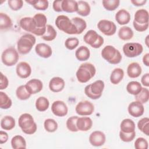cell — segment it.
Here are the masks:
<instances>
[{
    "instance_id": "1",
    "label": "cell",
    "mask_w": 149,
    "mask_h": 149,
    "mask_svg": "<svg viewBox=\"0 0 149 149\" xmlns=\"http://www.w3.org/2000/svg\"><path fill=\"white\" fill-rule=\"evenodd\" d=\"M96 73L95 66L90 63H82L76 72L77 80L82 83L88 81L94 76Z\"/></svg>"
},
{
    "instance_id": "2",
    "label": "cell",
    "mask_w": 149,
    "mask_h": 149,
    "mask_svg": "<svg viewBox=\"0 0 149 149\" xmlns=\"http://www.w3.org/2000/svg\"><path fill=\"white\" fill-rule=\"evenodd\" d=\"M18 124L23 132L27 134H33L37 130V125L33 116L29 113L21 115L18 119Z\"/></svg>"
},
{
    "instance_id": "3",
    "label": "cell",
    "mask_w": 149,
    "mask_h": 149,
    "mask_svg": "<svg viewBox=\"0 0 149 149\" xmlns=\"http://www.w3.org/2000/svg\"><path fill=\"white\" fill-rule=\"evenodd\" d=\"M36 37L31 34L22 36L17 42V47L20 54L25 55L30 52L36 43Z\"/></svg>"
},
{
    "instance_id": "4",
    "label": "cell",
    "mask_w": 149,
    "mask_h": 149,
    "mask_svg": "<svg viewBox=\"0 0 149 149\" xmlns=\"http://www.w3.org/2000/svg\"><path fill=\"white\" fill-rule=\"evenodd\" d=\"M55 25L59 30L68 34H77V30L70 19L65 15H59L55 20Z\"/></svg>"
},
{
    "instance_id": "5",
    "label": "cell",
    "mask_w": 149,
    "mask_h": 149,
    "mask_svg": "<svg viewBox=\"0 0 149 149\" xmlns=\"http://www.w3.org/2000/svg\"><path fill=\"white\" fill-rule=\"evenodd\" d=\"M101 56L111 64H118L122 60L120 52L112 45L105 46L101 51Z\"/></svg>"
},
{
    "instance_id": "6",
    "label": "cell",
    "mask_w": 149,
    "mask_h": 149,
    "mask_svg": "<svg viewBox=\"0 0 149 149\" xmlns=\"http://www.w3.org/2000/svg\"><path fill=\"white\" fill-rule=\"evenodd\" d=\"M19 58V54L14 47H9L5 49L1 55L2 63L8 66L15 65Z\"/></svg>"
},
{
    "instance_id": "7",
    "label": "cell",
    "mask_w": 149,
    "mask_h": 149,
    "mask_svg": "<svg viewBox=\"0 0 149 149\" xmlns=\"http://www.w3.org/2000/svg\"><path fill=\"white\" fill-rule=\"evenodd\" d=\"M84 41L93 48H98L104 44V40L100 35L93 30H88L84 36Z\"/></svg>"
},
{
    "instance_id": "8",
    "label": "cell",
    "mask_w": 149,
    "mask_h": 149,
    "mask_svg": "<svg viewBox=\"0 0 149 149\" xmlns=\"http://www.w3.org/2000/svg\"><path fill=\"white\" fill-rule=\"evenodd\" d=\"M143 51L141 44L137 42H127L123 47L124 54L129 58H134L140 55Z\"/></svg>"
},
{
    "instance_id": "9",
    "label": "cell",
    "mask_w": 149,
    "mask_h": 149,
    "mask_svg": "<svg viewBox=\"0 0 149 149\" xmlns=\"http://www.w3.org/2000/svg\"><path fill=\"white\" fill-rule=\"evenodd\" d=\"M34 21L36 26V30L34 34L38 36H42L46 31L47 19L45 15L39 13L36 14L33 17Z\"/></svg>"
},
{
    "instance_id": "10",
    "label": "cell",
    "mask_w": 149,
    "mask_h": 149,
    "mask_svg": "<svg viewBox=\"0 0 149 149\" xmlns=\"http://www.w3.org/2000/svg\"><path fill=\"white\" fill-rule=\"evenodd\" d=\"M98 29L105 36H111L113 35L116 31L115 24L110 20H101L97 24Z\"/></svg>"
},
{
    "instance_id": "11",
    "label": "cell",
    "mask_w": 149,
    "mask_h": 149,
    "mask_svg": "<svg viewBox=\"0 0 149 149\" xmlns=\"http://www.w3.org/2000/svg\"><path fill=\"white\" fill-rule=\"evenodd\" d=\"M94 110L93 104L88 101H82L79 102L76 106V112L81 116H87L91 115Z\"/></svg>"
},
{
    "instance_id": "12",
    "label": "cell",
    "mask_w": 149,
    "mask_h": 149,
    "mask_svg": "<svg viewBox=\"0 0 149 149\" xmlns=\"http://www.w3.org/2000/svg\"><path fill=\"white\" fill-rule=\"evenodd\" d=\"M52 113L57 116L62 117L67 115L68 108L66 104L62 101H55L51 105Z\"/></svg>"
},
{
    "instance_id": "13",
    "label": "cell",
    "mask_w": 149,
    "mask_h": 149,
    "mask_svg": "<svg viewBox=\"0 0 149 149\" xmlns=\"http://www.w3.org/2000/svg\"><path fill=\"white\" fill-rule=\"evenodd\" d=\"M106 137L105 134L101 131H94L92 132L89 137V141L90 144L95 147H100L105 142Z\"/></svg>"
},
{
    "instance_id": "14",
    "label": "cell",
    "mask_w": 149,
    "mask_h": 149,
    "mask_svg": "<svg viewBox=\"0 0 149 149\" xmlns=\"http://www.w3.org/2000/svg\"><path fill=\"white\" fill-rule=\"evenodd\" d=\"M144 112V106L143 104L139 101H133L128 106V112L133 117H140L143 115Z\"/></svg>"
},
{
    "instance_id": "15",
    "label": "cell",
    "mask_w": 149,
    "mask_h": 149,
    "mask_svg": "<svg viewBox=\"0 0 149 149\" xmlns=\"http://www.w3.org/2000/svg\"><path fill=\"white\" fill-rule=\"evenodd\" d=\"M16 71L19 77L22 79H26L30 76L31 68L28 63L26 62H20L17 65Z\"/></svg>"
},
{
    "instance_id": "16",
    "label": "cell",
    "mask_w": 149,
    "mask_h": 149,
    "mask_svg": "<svg viewBox=\"0 0 149 149\" xmlns=\"http://www.w3.org/2000/svg\"><path fill=\"white\" fill-rule=\"evenodd\" d=\"M25 85L27 91L30 94H35L39 93L42 90L43 87L42 81L37 79L30 80Z\"/></svg>"
},
{
    "instance_id": "17",
    "label": "cell",
    "mask_w": 149,
    "mask_h": 149,
    "mask_svg": "<svg viewBox=\"0 0 149 149\" xmlns=\"http://www.w3.org/2000/svg\"><path fill=\"white\" fill-rule=\"evenodd\" d=\"M20 26L26 31L34 34L36 30V26L33 17H24L22 18L19 22Z\"/></svg>"
},
{
    "instance_id": "18",
    "label": "cell",
    "mask_w": 149,
    "mask_h": 149,
    "mask_svg": "<svg viewBox=\"0 0 149 149\" xmlns=\"http://www.w3.org/2000/svg\"><path fill=\"white\" fill-rule=\"evenodd\" d=\"M36 54L40 57L48 58L50 57L52 54L51 47L45 43H39L35 47Z\"/></svg>"
},
{
    "instance_id": "19",
    "label": "cell",
    "mask_w": 149,
    "mask_h": 149,
    "mask_svg": "<svg viewBox=\"0 0 149 149\" xmlns=\"http://www.w3.org/2000/svg\"><path fill=\"white\" fill-rule=\"evenodd\" d=\"M65 81L59 77H54L51 79L49 83V88L54 93L61 91L65 87Z\"/></svg>"
},
{
    "instance_id": "20",
    "label": "cell",
    "mask_w": 149,
    "mask_h": 149,
    "mask_svg": "<svg viewBox=\"0 0 149 149\" xmlns=\"http://www.w3.org/2000/svg\"><path fill=\"white\" fill-rule=\"evenodd\" d=\"M133 23L137 24H146L148 23V12L147 10L140 9L134 14Z\"/></svg>"
},
{
    "instance_id": "21",
    "label": "cell",
    "mask_w": 149,
    "mask_h": 149,
    "mask_svg": "<svg viewBox=\"0 0 149 149\" xmlns=\"http://www.w3.org/2000/svg\"><path fill=\"white\" fill-rule=\"evenodd\" d=\"M93 125V121L89 117L78 118L76 122V126L79 130L87 131L90 130Z\"/></svg>"
},
{
    "instance_id": "22",
    "label": "cell",
    "mask_w": 149,
    "mask_h": 149,
    "mask_svg": "<svg viewBox=\"0 0 149 149\" xmlns=\"http://www.w3.org/2000/svg\"><path fill=\"white\" fill-rule=\"evenodd\" d=\"M142 69L140 65L137 62L130 63L127 68V73L130 78L138 77L141 73Z\"/></svg>"
},
{
    "instance_id": "23",
    "label": "cell",
    "mask_w": 149,
    "mask_h": 149,
    "mask_svg": "<svg viewBox=\"0 0 149 149\" xmlns=\"http://www.w3.org/2000/svg\"><path fill=\"white\" fill-rule=\"evenodd\" d=\"M115 20L120 25L126 24L130 20V15L125 9H120L116 13Z\"/></svg>"
},
{
    "instance_id": "24",
    "label": "cell",
    "mask_w": 149,
    "mask_h": 149,
    "mask_svg": "<svg viewBox=\"0 0 149 149\" xmlns=\"http://www.w3.org/2000/svg\"><path fill=\"white\" fill-rule=\"evenodd\" d=\"M75 56L80 61H87L90 58V52L87 47L82 45L77 49L75 52Z\"/></svg>"
},
{
    "instance_id": "25",
    "label": "cell",
    "mask_w": 149,
    "mask_h": 149,
    "mask_svg": "<svg viewBox=\"0 0 149 149\" xmlns=\"http://www.w3.org/2000/svg\"><path fill=\"white\" fill-rule=\"evenodd\" d=\"M62 11L73 13L77 10V2L73 0H63L62 2Z\"/></svg>"
},
{
    "instance_id": "26",
    "label": "cell",
    "mask_w": 149,
    "mask_h": 149,
    "mask_svg": "<svg viewBox=\"0 0 149 149\" xmlns=\"http://www.w3.org/2000/svg\"><path fill=\"white\" fill-rule=\"evenodd\" d=\"M124 72L121 68L114 69L110 76V81L113 84H118L123 79Z\"/></svg>"
},
{
    "instance_id": "27",
    "label": "cell",
    "mask_w": 149,
    "mask_h": 149,
    "mask_svg": "<svg viewBox=\"0 0 149 149\" xmlns=\"http://www.w3.org/2000/svg\"><path fill=\"white\" fill-rule=\"evenodd\" d=\"M1 126L5 130H10L15 126V120L11 116H5L1 120Z\"/></svg>"
},
{
    "instance_id": "28",
    "label": "cell",
    "mask_w": 149,
    "mask_h": 149,
    "mask_svg": "<svg viewBox=\"0 0 149 149\" xmlns=\"http://www.w3.org/2000/svg\"><path fill=\"white\" fill-rule=\"evenodd\" d=\"M91 11L90 5L84 1H77V13L81 16H88Z\"/></svg>"
},
{
    "instance_id": "29",
    "label": "cell",
    "mask_w": 149,
    "mask_h": 149,
    "mask_svg": "<svg viewBox=\"0 0 149 149\" xmlns=\"http://www.w3.org/2000/svg\"><path fill=\"white\" fill-rule=\"evenodd\" d=\"M120 130L125 133H130L135 131V123L130 119H125L120 123Z\"/></svg>"
},
{
    "instance_id": "30",
    "label": "cell",
    "mask_w": 149,
    "mask_h": 149,
    "mask_svg": "<svg viewBox=\"0 0 149 149\" xmlns=\"http://www.w3.org/2000/svg\"><path fill=\"white\" fill-rule=\"evenodd\" d=\"M11 146L14 149L26 148V142L23 137L20 135H16L11 140Z\"/></svg>"
},
{
    "instance_id": "31",
    "label": "cell",
    "mask_w": 149,
    "mask_h": 149,
    "mask_svg": "<svg viewBox=\"0 0 149 149\" xmlns=\"http://www.w3.org/2000/svg\"><path fill=\"white\" fill-rule=\"evenodd\" d=\"M104 88V83L101 80H98L90 84V90L95 95H102V93Z\"/></svg>"
},
{
    "instance_id": "32",
    "label": "cell",
    "mask_w": 149,
    "mask_h": 149,
    "mask_svg": "<svg viewBox=\"0 0 149 149\" xmlns=\"http://www.w3.org/2000/svg\"><path fill=\"white\" fill-rule=\"evenodd\" d=\"M118 36L122 40H129L133 37V31L129 27L123 26L119 30Z\"/></svg>"
},
{
    "instance_id": "33",
    "label": "cell",
    "mask_w": 149,
    "mask_h": 149,
    "mask_svg": "<svg viewBox=\"0 0 149 149\" xmlns=\"http://www.w3.org/2000/svg\"><path fill=\"white\" fill-rule=\"evenodd\" d=\"M142 87L141 84L136 81H130L126 86L127 91L132 95H136L141 90Z\"/></svg>"
},
{
    "instance_id": "34",
    "label": "cell",
    "mask_w": 149,
    "mask_h": 149,
    "mask_svg": "<svg viewBox=\"0 0 149 149\" xmlns=\"http://www.w3.org/2000/svg\"><path fill=\"white\" fill-rule=\"evenodd\" d=\"M12 22L11 19L6 13H0V27L1 30H6L11 28Z\"/></svg>"
},
{
    "instance_id": "35",
    "label": "cell",
    "mask_w": 149,
    "mask_h": 149,
    "mask_svg": "<svg viewBox=\"0 0 149 149\" xmlns=\"http://www.w3.org/2000/svg\"><path fill=\"white\" fill-rule=\"evenodd\" d=\"M26 2L31 4L37 10H45L48 8V1L47 0H28Z\"/></svg>"
},
{
    "instance_id": "36",
    "label": "cell",
    "mask_w": 149,
    "mask_h": 149,
    "mask_svg": "<svg viewBox=\"0 0 149 149\" xmlns=\"http://www.w3.org/2000/svg\"><path fill=\"white\" fill-rule=\"evenodd\" d=\"M56 37V31L50 24H47L46 26V31L43 36H41V38L47 41H51L54 40Z\"/></svg>"
},
{
    "instance_id": "37",
    "label": "cell",
    "mask_w": 149,
    "mask_h": 149,
    "mask_svg": "<svg viewBox=\"0 0 149 149\" xmlns=\"http://www.w3.org/2000/svg\"><path fill=\"white\" fill-rule=\"evenodd\" d=\"M49 105V101L45 97H40L36 100V109L40 112H44L46 111L48 108Z\"/></svg>"
},
{
    "instance_id": "38",
    "label": "cell",
    "mask_w": 149,
    "mask_h": 149,
    "mask_svg": "<svg viewBox=\"0 0 149 149\" xmlns=\"http://www.w3.org/2000/svg\"><path fill=\"white\" fill-rule=\"evenodd\" d=\"M71 21L74 24V25L76 28L77 34H79L83 33V31L86 29L87 27V24L86 21L80 17H73L71 19Z\"/></svg>"
},
{
    "instance_id": "39",
    "label": "cell",
    "mask_w": 149,
    "mask_h": 149,
    "mask_svg": "<svg viewBox=\"0 0 149 149\" xmlns=\"http://www.w3.org/2000/svg\"><path fill=\"white\" fill-rule=\"evenodd\" d=\"M16 94L18 99L20 100H26L29 99L31 95L27 91L26 85H22L18 87L16 90Z\"/></svg>"
},
{
    "instance_id": "40",
    "label": "cell",
    "mask_w": 149,
    "mask_h": 149,
    "mask_svg": "<svg viewBox=\"0 0 149 149\" xmlns=\"http://www.w3.org/2000/svg\"><path fill=\"white\" fill-rule=\"evenodd\" d=\"M12 101L11 99L8 97V95L2 92H0V107L1 108L6 109L12 106Z\"/></svg>"
},
{
    "instance_id": "41",
    "label": "cell",
    "mask_w": 149,
    "mask_h": 149,
    "mask_svg": "<svg viewBox=\"0 0 149 149\" xmlns=\"http://www.w3.org/2000/svg\"><path fill=\"white\" fill-rule=\"evenodd\" d=\"M149 99V91L146 88H141V90L135 95V100L137 101L141 102V104L146 103Z\"/></svg>"
},
{
    "instance_id": "42",
    "label": "cell",
    "mask_w": 149,
    "mask_h": 149,
    "mask_svg": "<svg viewBox=\"0 0 149 149\" xmlns=\"http://www.w3.org/2000/svg\"><path fill=\"white\" fill-rule=\"evenodd\" d=\"M139 129L146 135H149V119L147 117L141 119L137 123Z\"/></svg>"
},
{
    "instance_id": "43",
    "label": "cell",
    "mask_w": 149,
    "mask_h": 149,
    "mask_svg": "<svg viewBox=\"0 0 149 149\" xmlns=\"http://www.w3.org/2000/svg\"><path fill=\"white\" fill-rule=\"evenodd\" d=\"M44 126L45 130L52 133L55 132L58 129V123L53 119H47L44 123Z\"/></svg>"
},
{
    "instance_id": "44",
    "label": "cell",
    "mask_w": 149,
    "mask_h": 149,
    "mask_svg": "<svg viewBox=\"0 0 149 149\" xmlns=\"http://www.w3.org/2000/svg\"><path fill=\"white\" fill-rule=\"evenodd\" d=\"M103 6L107 10L112 11L115 10L119 5V0H104L102 1Z\"/></svg>"
},
{
    "instance_id": "45",
    "label": "cell",
    "mask_w": 149,
    "mask_h": 149,
    "mask_svg": "<svg viewBox=\"0 0 149 149\" xmlns=\"http://www.w3.org/2000/svg\"><path fill=\"white\" fill-rule=\"evenodd\" d=\"M78 118L79 117L77 116H72L68 119L66 124V127L69 130L72 132H76L79 131L76 126V122Z\"/></svg>"
},
{
    "instance_id": "46",
    "label": "cell",
    "mask_w": 149,
    "mask_h": 149,
    "mask_svg": "<svg viewBox=\"0 0 149 149\" xmlns=\"http://www.w3.org/2000/svg\"><path fill=\"white\" fill-rule=\"evenodd\" d=\"M79 40L76 37H70L67 38L65 42V46L69 50H73L79 45Z\"/></svg>"
},
{
    "instance_id": "47",
    "label": "cell",
    "mask_w": 149,
    "mask_h": 149,
    "mask_svg": "<svg viewBox=\"0 0 149 149\" xmlns=\"http://www.w3.org/2000/svg\"><path fill=\"white\" fill-rule=\"evenodd\" d=\"M136 136L135 131L130 133H125L121 130L119 132V137L124 142L132 141Z\"/></svg>"
},
{
    "instance_id": "48",
    "label": "cell",
    "mask_w": 149,
    "mask_h": 149,
    "mask_svg": "<svg viewBox=\"0 0 149 149\" xmlns=\"http://www.w3.org/2000/svg\"><path fill=\"white\" fill-rule=\"evenodd\" d=\"M9 8L12 10H18L23 5V1L22 0H9L8 1Z\"/></svg>"
},
{
    "instance_id": "49",
    "label": "cell",
    "mask_w": 149,
    "mask_h": 149,
    "mask_svg": "<svg viewBox=\"0 0 149 149\" xmlns=\"http://www.w3.org/2000/svg\"><path fill=\"white\" fill-rule=\"evenodd\" d=\"M148 147V142L144 138L139 137L134 142V147L136 149H147Z\"/></svg>"
},
{
    "instance_id": "50",
    "label": "cell",
    "mask_w": 149,
    "mask_h": 149,
    "mask_svg": "<svg viewBox=\"0 0 149 149\" xmlns=\"http://www.w3.org/2000/svg\"><path fill=\"white\" fill-rule=\"evenodd\" d=\"M9 84V81L6 76H5L2 72L1 73V79H0V89L4 90L7 88Z\"/></svg>"
},
{
    "instance_id": "51",
    "label": "cell",
    "mask_w": 149,
    "mask_h": 149,
    "mask_svg": "<svg viewBox=\"0 0 149 149\" xmlns=\"http://www.w3.org/2000/svg\"><path fill=\"white\" fill-rule=\"evenodd\" d=\"M84 93L86 95L90 98L93 99V100H97L100 98L101 96V95H97L93 94L90 90V84H88L84 88Z\"/></svg>"
},
{
    "instance_id": "52",
    "label": "cell",
    "mask_w": 149,
    "mask_h": 149,
    "mask_svg": "<svg viewBox=\"0 0 149 149\" xmlns=\"http://www.w3.org/2000/svg\"><path fill=\"white\" fill-rule=\"evenodd\" d=\"M133 25L135 30L139 32H143L146 31L148 27V23L146 24H137L133 22Z\"/></svg>"
},
{
    "instance_id": "53",
    "label": "cell",
    "mask_w": 149,
    "mask_h": 149,
    "mask_svg": "<svg viewBox=\"0 0 149 149\" xmlns=\"http://www.w3.org/2000/svg\"><path fill=\"white\" fill-rule=\"evenodd\" d=\"M62 1H54L53 2V9L55 12H61L62 9Z\"/></svg>"
},
{
    "instance_id": "54",
    "label": "cell",
    "mask_w": 149,
    "mask_h": 149,
    "mask_svg": "<svg viewBox=\"0 0 149 149\" xmlns=\"http://www.w3.org/2000/svg\"><path fill=\"white\" fill-rule=\"evenodd\" d=\"M8 140V134L6 132L2 130L0 131V143L1 144L5 143Z\"/></svg>"
},
{
    "instance_id": "55",
    "label": "cell",
    "mask_w": 149,
    "mask_h": 149,
    "mask_svg": "<svg viewBox=\"0 0 149 149\" xmlns=\"http://www.w3.org/2000/svg\"><path fill=\"white\" fill-rule=\"evenodd\" d=\"M141 83L143 86L146 87L149 86V73H146L144 74L141 79Z\"/></svg>"
},
{
    "instance_id": "56",
    "label": "cell",
    "mask_w": 149,
    "mask_h": 149,
    "mask_svg": "<svg viewBox=\"0 0 149 149\" xmlns=\"http://www.w3.org/2000/svg\"><path fill=\"white\" fill-rule=\"evenodd\" d=\"M131 2L134 5L137 6H143L144 5L146 2V0H132Z\"/></svg>"
},
{
    "instance_id": "57",
    "label": "cell",
    "mask_w": 149,
    "mask_h": 149,
    "mask_svg": "<svg viewBox=\"0 0 149 149\" xmlns=\"http://www.w3.org/2000/svg\"><path fill=\"white\" fill-rule=\"evenodd\" d=\"M143 62L146 66H149V54L147 53L145 54L143 58Z\"/></svg>"
}]
</instances>
